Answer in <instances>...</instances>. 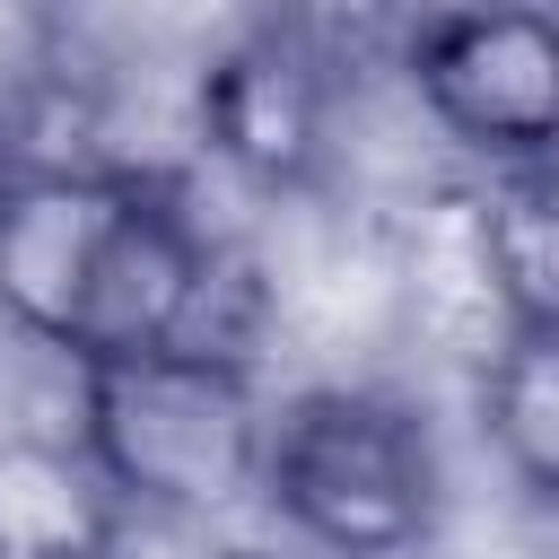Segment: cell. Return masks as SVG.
Masks as SVG:
<instances>
[{"label": "cell", "mask_w": 559, "mask_h": 559, "mask_svg": "<svg viewBox=\"0 0 559 559\" xmlns=\"http://www.w3.org/2000/svg\"><path fill=\"white\" fill-rule=\"evenodd\" d=\"M210 236L175 183L131 166H26L0 210V314L79 358H148L201 341Z\"/></svg>", "instance_id": "obj_1"}, {"label": "cell", "mask_w": 559, "mask_h": 559, "mask_svg": "<svg viewBox=\"0 0 559 559\" xmlns=\"http://www.w3.org/2000/svg\"><path fill=\"white\" fill-rule=\"evenodd\" d=\"M79 454L114 489V507L218 515L245 489H262L271 411L245 358L183 341V349H148L79 376Z\"/></svg>", "instance_id": "obj_2"}, {"label": "cell", "mask_w": 559, "mask_h": 559, "mask_svg": "<svg viewBox=\"0 0 559 559\" xmlns=\"http://www.w3.org/2000/svg\"><path fill=\"white\" fill-rule=\"evenodd\" d=\"M262 498L323 559H402L437 524V445L393 393L314 384L271 411Z\"/></svg>", "instance_id": "obj_3"}, {"label": "cell", "mask_w": 559, "mask_h": 559, "mask_svg": "<svg viewBox=\"0 0 559 559\" xmlns=\"http://www.w3.org/2000/svg\"><path fill=\"white\" fill-rule=\"evenodd\" d=\"M411 87L445 140L489 166L559 157V17L550 9H445L411 35Z\"/></svg>", "instance_id": "obj_4"}, {"label": "cell", "mask_w": 559, "mask_h": 559, "mask_svg": "<svg viewBox=\"0 0 559 559\" xmlns=\"http://www.w3.org/2000/svg\"><path fill=\"white\" fill-rule=\"evenodd\" d=\"M201 131L218 140V157H236L245 175H306L323 148V70L288 44V35H253L236 44L210 79H201Z\"/></svg>", "instance_id": "obj_5"}, {"label": "cell", "mask_w": 559, "mask_h": 559, "mask_svg": "<svg viewBox=\"0 0 559 559\" xmlns=\"http://www.w3.org/2000/svg\"><path fill=\"white\" fill-rule=\"evenodd\" d=\"M480 271L524 332H559V157L489 166L480 192Z\"/></svg>", "instance_id": "obj_6"}, {"label": "cell", "mask_w": 559, "mask_h": 559, "mask_svg": "<svg viewBox=\"0 0 559 559\" xmlns=\"http://www.w3.org/2000/svg\"><path fill=\"white\" fill-rule=\"evenodd\" d=\"M480 419L507 472L559 498V332H524V323L498 332L489 376H480Z\"/></svg>", "instance_id": "obj_7"}, {"label": "cell", "mask_w": 559, "mask_h": 559, "mask_svg": "<svg viewBox=\"0 0 559 559\" xmlns=\"http://www.w3.org/2000/svg\"><path fill=\"white\" fill-rule=\"evenodd\" d=\"M17 183H26V157H17V131H9V114H0V210H9Z\"/></svg>", "instance_id": "obj_8"}, {"label": "cell", "mask_w": 559, "mask_h": 559, "mask_svg": "<svg viewBox=\"0 0 559 559\" xmlns=\"http://www.w3.org/2000/svg\"><path fill=\"white\" fill-rule=\"evenodd\" d=\"M0 559H79V550H44V542H17V533H0Z\"/></svg>", "instance_id": "obj_9"}]
</instances>
